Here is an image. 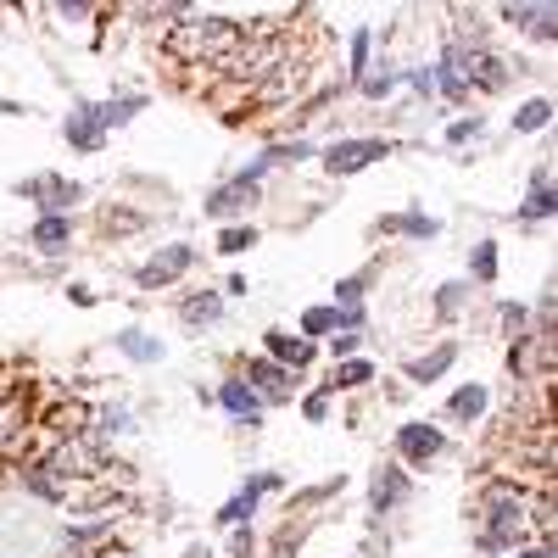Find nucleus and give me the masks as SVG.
I'll list each match as a JSON object with an SVG mask.
<instances>
[{
  "instance_id": "obj_1",
  "label": "nucleus",
  "mask_w": 558,
  "mask_h": 558,
  "mask_svg": "<svg viewBox=\"0 0 558 558\" xmlns=\"http://www.w3.org/2000/svg\"><path fill=\"white\" fill-rule=\"evenodd\" d=\"M536 536V508L525 497V486H486L480 491V547L486 553H508V547H525Z\"/></svg>"
},
{
  "instance_id": "obj_2",
  "label": "nucleus",
  "mask_w": 558,
  "mask_h": 558,
  "mask_svg": "<svg viewBox=\"0 0 558 558\" xmlns=\"http://www.w3.org/2000/svg\"><path fill=\"white\" fill-rule=\"evenodd\" d=\"M179 23H184V28H174V34H168V51H174V56H195V61H218V68L229 61V51H235L241 34H246V28H235L229 17H207V12H190V6H184Z\"/></svg>"
},
{
  "instance_id": "obj_3",
  "label": "nucleus",
  "mask_w": 558,
  "mask_h": 558,
  "mask_svg": "<svg viewBox=\"0 0 558 558\" xmlns=\"http://www.w3.org/2000/svg\"><path fill=\"white\" fill-rule=\"evenodd\" d=\"M391 156V140H341L324 151V168L330 174H357V168H369V162H385Z\"/></svg>"
},
{
  "instance_id": "obj_4",
  "label": "nucleus",
  "mask_w": 558,
  "mask_h": 558,
  "mask_svg": "<svg viewBox=\"0 0 558 558\" xmlns=\"http://www.w3.org/2000/svg\"><path fill=\"white\" fill-rule=\"evenodd\" d=\"M190 262H195V251H190V246H168V251H156L151 262H140L135 279H140L146 290H156V285H174V279L190 269Z\"/></svg>"
},
{
  "instance_id": "obj_5",
  "label": "nucleus",
  "mask_w": 558,
  "mask_h": 558,
  "mask_svg": "<svg viewBox=\"0 0 558 558\" xmlns=\"http://www.w3.org/2000/svg\"><path fill=\"white\" fill-rule=\"evenodd\" d=\"M441 447H447L441 430H436V424H424V419H413V424H402V430H397V452L408 458V464H430Z\"/></svg>"
},
{
  "instance_id": "obj_6",
  "label": "nucleus",
  "mask_w": 558,
  "mask_h": 558,
  "mask_svg": "<svg viewBox=\"0 0 558 558\" xmlns=\"http://www.w3.org/2000/svg\"><path fill=\"white\" fill-rule=\"evenodd\" d=\"M17 195L40 202V213H68L84 190H79V184H68V179H28V184H17Z\"/></svg>"
},
{
  "instance_id": "obj_7",
  "label": "nucleus",
  "mask_w": 558,
  "mask_h": 558,
  "mask_svg": "<svg viewBox=\"0 0 558 558\" xmlns=\"http://www.w3.org/2000/svg\"><path fill=\"white\" fill-rule=\"evenodd\" d=\"M262 346L274 352L279 369H307L313 357H318V346H313L307 336H285V330H269V336H262Z\"/></svg>"
},
{
  "instance_id": "obj_8",
  "label": "nucleus",
  "mask_w": 558,
  "mask_h": 558,
  "mask_svg": "<svg viewBox=\"0 0 558 558\" xmlns=\"http://www.w3.org/2000/svg\"><path fill=\"white\" fill-rule=\"evenodd\" d=\"M61 135H68V146H79V151H95V146L107 140V128H101V107L79 101V107H73V118H68V128H61Z\"/></svg>"
},
{
  "instance_id": "obj_9",
  "label": "nucleus",
  "mask_w": 558,
  "mask_h": 558,
  "mask_svg": "<svg viewBox=\"0 0 558 558\" xmlns=\"http://www.w3.org/2000/svg\"><path fill=\"white\" fill-rule=\"evenodd\" d=\"M246 385L262 391V397H274V402H285L290 397V369H279L274 357H251V364H246Z\"/></svg>"
},
{
  "instance_id": "obj_10",
  "label": "nucleus",
  "mask_w": 558,
  "mask_h": 558,
  "mask_svg": "<svg viewBox=\"0 0 558 558\" xmlns=\"http://www.w3.org/2000/svg\"><path fill=\"white\" fill-rule=\"evenodd\" d=\"M257 202V179L251 174H235L229 184H218L213 195H207V213H246Z\"/></svg>"
},
{
  "instance_id": "obj_11",
  "label": "nucleus",
  "mask_w": 558,
  "mask_h": 558,
  "mask_svg": "<svg viewBox=\"0 0 558 558\" xmlns=\"http://www.w3.org/2000/svg\"><path fill=\"white\" fill-rule=\"evenodd\" d=\"M23 436H34V430H28V397L12 391V397L0 402V452H12Z\"/></svg>"
},
{
  "instance_id": "obj_12",
  "label": "nucleus",
  "mask_w": 558,
  "mask_h": 558,
  "mask_svg": "<svg viewBox=\"0 0 558 558\" xmlns=\"http://www.w3.org/2000/svg\"><path fill=\"white\" fill-rule=\"evenodd\" d=\"M503 17L531 28V40H558V6H503Z\"/></svg>"
},
{
  "instance_id": "obj_13",
  "label": "nucleus",
  "mask_w": 558,
  "mask_h": 558,
  "mask_svg": "<svg viewBox=\"0 0 558 558\" xmlns=\"http://www.w3.org/2000/svg\"><path fill=\"white\" fill-rule=\"evenodd\" d=\"M402 497H408V475L385 464V469L374 475V491H369V503H374V514H385V508H397Z\"/></svg>"
},
{
  "instance_id": "obj_14",
  "label": "nucleus",
  "mask_w": 558,
  "mask_h": 558,
  "mask_svg": "<svg viewBox=\"0 0 558 558\" xmlns=\"http://www.w3.org/2000/svg\"><path fill=\"white\" fill-rule=\"evenodd\" d=\"M218 402H223L229 413H235V419H257V413H262L257 391H251L246 380H223V385H218Z\"/></svg>"
},
{
  "instance_id": "obj_15",
  "label": "nucleus",
  "mask_w": 558,
  "mask_h": 558,
  "mask_svg": "<svg viewBox=\"0 0 558 558\" xmlns=\"http://www.w3.org/2000/svg\"><path fill=\"white\" fill-rule=\"evenodd\" d=\"M519 218H531V223L553 218V174H547V162L536 168V179H531V195H525V213H519Z\"/></svg>"
},
{
  "instance_id": "obj_16",
  "label": "nucleus",
  "mask_w": 558,
  "mask_h": 558,
  "mask_svg": "<svg viewBox=\"0 0 558 558\" xmlns=\"http://www.w3.org/2000/svg\"><path fill=\"white\" fill-rule=\"evenodd\" d=\"M452 364H458V346H436L430 357H413V364H408V380L430 385V380H441V374H447Z\"/></svg>"
},
{
  "instance_id": "obj_17",
  "label": "nucleus",
  "mask_w": 558,
  "mask_h": 558,
  "mask_svg": "<svg viewBox=\"0 0 558 558\" xmlns=\"http://www.w3.org/2000/svg\"><path fill=\"white\" fill-rule=\"evenodd\" d=\"M547 123H553V101H547V95H531V101L514 112V128H519V135H536V128H547Z\"/></svg>"
},
{
  "instance_id": "obj_18",
  "label": "nucleus",
  "mask_w": 558,
  "mask_h": 558,
  "mask_svg": "<svg viewBox=\"0 0 558 558\" xmlns=\"http://www.w3.org/2000/svg\"><path fill=\"white\" fill-rule=\"evenodd\" d=\"M480 413H486V385H464V391L447 402V419H458V424H469V419H480Z\"/></svg>"
},
{
  "instance_id": "obj_19",
  "label": "nucleus",
  "mask_w": 558,
  "mask_h": 558,
  "mask_svg": "<svg viewBox=\"0 0 558 558\" xmlns=\"http://www.w3.org/2000/svg\"><path fill=\"white\" fill-rule=\"evenodd\" d=\"M218 313H223V302L213 297V290H195V297L184 302V324H190V330H202V324H218Z\"/></svg>"
},
{
  "instance_id": "obj_20",
  "label": "nucleus",
  "mask_w": 558,
  "mask_h": 558,
  "mask_svg": "<svg viewBox=\"0 0 558 558\" xmlns=\"http://www.w3.org/2000/svg\"><path fill=\"white\" fill-rule=\"evenodd\" d=\"M73 235V223H68V213H45L40 223H34V246H45V251H56L61 241Z\"/></svg>"
},
{
  "instance_id": "obj_21",
  "label": "nucleus",
  "mask_w": 558,
  "mask_h": 558,
  "mask_svg": "<svg viewBox=\"0 0 558 558\" xmlns=\"http://www.w3.org/2000/svg\"><path fill=\"white\" fill-rule=\"evenodd\" d=\"M385 229H402V235H413V241H430V235H436V218H419V213H397V218H385Z\"/></svg>"
},
{
  "instance_id": "obj_22",
  "label": "nucleus",
  "mask_w": 558,
  "mask_h": 558,
  "mask_svg": "<svg viewBox=\"0 0 558 558\" xmlns=\"http://www.w3.org/2000/svg\"><path fill=\"white\" fill-rule=\"evenodd\" d=\"M123 352L135 357V364H156V352H162V346H156L146 330H123Z\"/></svg>"
},
{
  "instance_id": "obj_23",
  "label": "nucleus",
  "mask_w": 558,
  "mask_h": 558,
  "mask_svg": "<svg viewBox=\"0 0 558 558\" xmlns=\"http://www.w3.org/2000/svg\"><path fill=\"white\" fill-rule=\"evenodd\" d=\"M146 101H140V95H118V101H107L101 107V128H112V123H128V118H135Z\"/></svg>"
},
{
  "instance_id": "obj_24",
  "label": "nucleus",
  "mask_w": 558,
  "mask_h": 558,
  "mask_svg": "<svg viewBox=\"0 0 558 558\" xmlns=\"http://www.w3.org/2000/svg\"><path fill=\"white\" fill-rule=\"evenodd\" d=\"M369 380H374V369L364 364V357H352V364H341V369H336L330 391H346V385H369Z\"/></svg>"
},
{
  "instance_id": "obj_25",
  "label": "nucleus",
  "mask_w": 558,
  "mask_h": 558,
  "mask_svg": "<svg viewBox=\"0 0 558 558\" xmlns=\"http://www.w3.org/2000/svg\"><path fill=\"white\" fill-rule=\"evenodd\" d=\"M330 330H341L336 307H307V313H302V336H330Z\"/></svg>"
},
{
  "instance_id": "obj_26",
  "label": "nucleus",
  "mask_w": 558,
  "mask_h": 558,
  "mask_svg": "<svg viewBox=\"0 0 558 558\" xmlns=\"http://www.w3.org/2000/svg\"><path fill=\"white\" fill-rule=\"evenodd\" d=\"M469 269H475V279H497V246L480 241V246L469 251Z\"/></svg>"
},
{
  "instance_id": "obj_27",
  "label": "nucleus",
  "mask_w": 558,
  "mask_h": 558,
  "mask_svg": "<svg viewBox=\"0 0 558 558\" xmlns=\"http://www.w3.org/2000/svg\"><path fill=\"white\" fill-rule=\"evenodd\" d=\"M357 90L380 101V95H391V90H397V73H391V68H374V73H364V84H357Z\"/></svg>"
},
{
  "instance_id": "obj_28",
  "label": "nucleus",
  "mask_w": 558,
  "mask_h": 558,
  "mask_svg": "<svg viewBox=\"0 0 558 558\" xmlns=\"http://www.w3.org/2000/svg\"><path fill=\"white\" fill-rule=\"evenodd\" d=\"M218 246H223V251H246V246H257V229H246V223H241V229H223Z\"/></svg>"
},
{
  "instance_id": "obj_29",
  "label": "nucleus",
  "mask_w": 558,
  "mask_h": 558,
  "mask_svg": "<svg viewBox=\"0 0 558 558\" xmlns=\"http://www.w3.org/2000/svg\"><path fill=\"white\" fill-rule=\"evenodd\" d=\"M269 491H279V475H251V480H246V491H241V497H246V503L257 508V497H269Z\"/></svg>"
},
{
  "instance_id": "obj_30",
  "label": "nucleus",
  "mask_w": 558,
  "mask_h": 558,
  "mask_svg": "<svg viewBox=\"0 0 558 558\" xmlns=\"http://www.w3.org/2000/svg\"><path fill=\"white\" fill-rule=\"evenodd\" d=\"M352 73L357 79L369 73V28H357V34H352Z\"/></svg>"
},
{
  "instance_id": "obj_31",
  "label": "nucleus",
  "mask_w": 558,
  "mask_h": 558,
  "mask_svg": "<svg viewBox=\"0 0 558 558\" xmlns=\"http://www.w3.org/2000/svg\"><path fill=\"white\" fill-rule=\"evenodd\" d=\"M475 128H480L475 118H458V123L447 128V140H452V146H464V140H475Z\"/></svg>"
},
{
  "instance_id": "obj_32",
  "label": "nucleus",
  "mask_w": 558,
  "mask_h": 558,
  "mask_svg": "<svg viewBox=\"0 0 558 558\" xmlns=\"http://www.w3.org/2000/svg\"><path fill=\"white\" fill-rule=\"evenodd\" d=\"M246 514H251V503H246V497H235V503H223V508H218V525H235V519H246Z\"/></svg>"
},
{
  "instance_id": "obj_33",
  "label": "nucleus",
  "mask_w": 558,
  "mask_h": 558,
  "mask_svg": "<svg viewBox=\"0 0 558 558\" xmlns=\"http://www.w3.org/2000/svg\"><path fill=\"white\" fill-rule=\"evenodd\" d=\"M458 302H464V285H441L436 307H441V313H458Z\"/></svg>"
},
{
  "instance_id": "obj_34",
  "label": "nucleus",
  "mask_w": 558,
  "mask_h": 558,
  "mask_svg": "<svg viewBox=\"0 0 558 558\" xmlns=\"http://www.w3.org/2000/svg\"><path fill=\"white\" fill-rule=\"evenodd\" d=\"M324 413H330V397L318 391V397H307V419H324Z\"/></svg>"
},
{
  "instance_id": "obj_35",
  "label": "nucleus",
  "mask_w": 558,
  "mask_h": 558,
  "mask_svg": "<svg viewBox=\"0 0 558 558\" xmlns=\"http://www.w3.org/2000/svg\"><path fill=\"white\" fill-rule=\"evenodd\" d=\"M352 346H357V336H346V330H341V336H336V357H341V364H346V352H352Z\"/></svg>"
}]
</instances>
